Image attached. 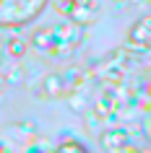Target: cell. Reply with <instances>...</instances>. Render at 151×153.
Returning a JSON list of instances; mask_svg holds the SVG:
<instances>
[{
	"instance_id": "5b68a950",
	"label": "cell",
	"mask_w": 151,
	"mask_h": 153,
	"mask_svg": "<svg viewBox=\"0 0 151 153\" xmlns=\"http://www.w3.org/2000/svg\"><path fill=\"white\" fill-rule=\"evenodd\" d=\"M71 18H73V24H91L96 18V10L91 5H73Z\"/></svg>"
},
{
	"instance_id": "7a4b0ae2",
	"label": "cell",
	"mask_w": 151,
	"mask_h": 153,
	"mask_svg": "<svg viewBox=\"0 0 151 153\" xmlns=\"http://www.w3.org/2000/svg\"><path fill=\"white\" fill-rule=\"evenodd\" d=\"M42 94L47 99H60L65 94V81L63 75H57V73H52V75H47L44 81H42Z\"/></svg>"
},
{
	"instance_id": "52a82bcc",
	"label": "cell",
	"mask_w": 151,
	"mask_h": 153,
	"mask_svg": "<svg viewBox=\"0 0 151 153\" xmlns=\"http://www.w3.org/2000/svg\"><path fill=\"white\" fill-rule=\"evenodd\" d=\"M73 5H76L73 0H57V10H60V13H68V16H71Z\"/></svg>"
},
{
	"instance_id": "9c48e42d",
	"label": "cell",
	"mask_w": 151,
	"mask_h": 153,
	"mask_svg": "<svg viewBox=\"0 0 151 153\" xmlns=\"http://www.w3.org/2000/svg\"><path fill=\"white\" fill-rule=\"evenodd\" d=\"M60 153H83V148L76 145V143H68V145H63V151H60Z\"/></svg>"
},
{
	"instance_id": "30bf717a",
	"label": "cell",
	"mask_w": 151,
	"mask_h": 153,
	"mask_svg": "<svg viewBox=\"0 0 151 153\" xmlns=\"http://www.w3.org/2000/svg\"><path fill=\"white\" fill-rule=\"evenodd\" d=\"M76 5H91V0H73Z\"/></svg>"
},
{
	"instance_id": "277c9868",
	"label": "cell",
	"mask_w": 151,
	"mask_h": 153,
	"mask_svg": "<svg viewBox=\"0 0 151 153\" xmlns=\"http://www.w3.org/2000/svg\"><path fill=\"white\" fill-rule=\"evenodd\" d=\"M99 143L104 148H110V151H122V145H125V130H104Z\"/></svg>"
},
{
	"instance_id": "ba28073f",
	"label": "cell",
	"mask_w": 151,
	"mask_h": 153,
	"mask_svg": "<svg viewBox=\"0 0 151 153\" xmlns=\"http://www.w3.org/2000/svg\"><path fill=\"white\" fill-rule=\"evenodd\" d=\"M11 52H13V55H24V52H26V44L21 39H13V42H11Z\"/></svg>"
},
{
	"instance_id": "6da1fadb",
	"label": "cell",
	"mask_w": 151,
	"mask_h": 153,
	"mask_svg": "<svg viewBox=\"0 0 151 153\" xmlns=\"http://www.w3.org/2000/svg\"><path fill=\"white\" fill-rule=\"evenodd\" d=\"M52 31H55V44H71V47H76L81 42V26L78 24H63L57 29H52Z\"/></svg>"
},
{
	"instance_id": "3957f363",
	"label": "cell",
	"mask_w": 151,
	"mask_h": 153,
	"mask_svg": "<svg viewBox=\"0 0 151 153\" xmlns=\"http://www.w3.org/2000/svg\"><path fill=\"white\" fill-rule=\"evenodd\" d=\"M130 44H151V16L141 18L138 24L130 29Z\"/></svg>"
},
{
	"instance_id": "8992f818",
	"label": "cell",
	"mask_w": 151,
	"mask_h": 153,
	"mask_svg": "<svg viewBox=\"0 0 151 153\" xmlns=\"http://www.w3.org/2000/svg\"><path fill=\"white\" fill-rule=\"evenodd\" d=\"M34 47H39V49H52V44H55V31L52 29H42V31L34 34Z\"/></svg>"
},
{
	"instance_id": "8fae6325",
	"label": "cell",
	"mask_w": 151,
	"mask_h": 153,
	"mask_svg": "<svg viewBox=\"0 0 151 153\" xmlns=\"http://www.w3.org/2000/svg\"><path fill=\"white\" fill-rule=\"evenodd\" d=\"M3 86H5V78H0V88H3Z\"/></svg>"
}]
</instances>
